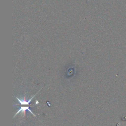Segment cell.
<instances>
[{
  "label": "cell",
  "mask_w": 126,
  "mask_h": 126,
  "mask_svg": "<svg viewBox=\"0 0 126 126\" xmlns=\"http://www.w3.org/2000/svg\"><path fill=\"white\" fill-rule=\"evenodd\" d=\"M35 95H36V94H34L32 97H31L29 100H26V97L25 96H24V99H20V98H19L18 97H16V98L17 99V100H18V101H19V104H16L15 105H18V104H22V105H29V104H30V102L31 101V100L33 98V97L35 96Z\"/></svg>",
  "instance_id": "cell-2"
},
{
  "label": "cell",
  "mask_w": 126,
  "mask_h": 126,
  "mask_svg": "<svg viewBox=\"0 0 126 126\" xmlns=\"http://www.w3.org/2000/svg\"><path fill=\"white\" fill-rule=\"evenodd\" d=\"M27 110L29 111L30 112H31L34 116L36 117V115H35V114H34V113L30 109L29 106H21V107H20L19 108V109L18 110V111L16 113H15V114L14 115V116H13V117H15L17 114H18L20 112H22V114L23 115V117H25V114H26V112Z\"/></svg>",
  "instance_id": "cell-1"
}]
</instances>
